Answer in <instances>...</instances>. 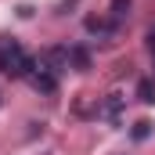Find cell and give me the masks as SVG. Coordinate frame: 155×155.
<instances>
[{
	"label": "cell",
	"mask_w": 155,
	"mask_h": 155,
	"mask_svg": "<svg viewBox=\"0 0 155 155\" xmlns=\"http://www.w3.org/2000/svg\"><path fill=\"white\" fill-rule=\"evenodd\" d=\"M148 126H152V123H137V126H134V137H137V141L148 137Z\"/></svg>",
	"instance_id": "obj_4"
},
{
	"label": "cell",
	"mask_w": 155,
	"mask_h": 155,
	"mask_svg": "<svg viewBox=\"0 0 155 155\" xmlns=\"http://www.w3.org/2000/svg\"><path fill=\"white\" fill-rule=\"evenodd\" d=\"M137 94H141V101L152 105V101H155V83H152V79H141V83H137Z\"/></svg>",
	"instance_id": "obj_3"
},
{
	"label": "cell",
	"mask_w": 155,
	"mask_h": 155,
	"mask_svg": "<svg viewBox=\"0 0 155 155\" xmlns=\"http://www.w3.org/2000/svg\"><path fill=\"white\" fill-rule=\"evenodd\" d=\"M25 79H29V87L40 90V94H54V90H58V72H54L43 58L33 61V69H29V76H25Z\"/></svg>",
	"instance_id": "obj_2"
},
{
	"label": "cell",
	"mask_w": 155,
	"mask_h": 155,
	"mask_svg": "<svg viewBox=\"0 0 155 155\" xmlns=\"http://www.w3.org/2000/svg\"><path fill=\"white\" fill-rule=\"evenodd\" d=\"M29 69H33V58L25 54V47L15 40H0V72L11 79H25Z\"/></svg>",
	"instance_id": "obj_1"
}]
</instances>
